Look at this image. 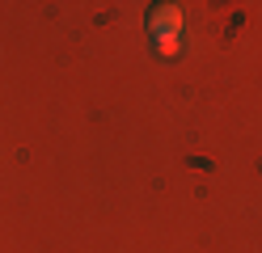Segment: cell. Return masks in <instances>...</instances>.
Here are the masks:
<instances>
[{
    "mask_svg": "<svg viewBox=\"0 0 262 253\" xmlns=\"http://www.w3.org/2000/svg\"><path fill=\"white\" fill-rule=\"evenodd\" d=\"M178 30H182V9L178 5H152V13H148V34L152 38H169Z\"/></svg>",
    "mask_w": 262,
    "mask_h": 253,
    "instance_id": "cell-1",
    "label": "cell"
},
{
    "mask_svg": "<svg viewBox=\"0 0 262 253\" xmlns=\"http://www.w3.org/2000/svg\"><path fill=\"white\" fill-rule=\"evenodd\" d=\"M152 51L161 59H173L178 51H182V38H178V34H169V38H152Z\"/></svg>",
    "mask_w": 262,
    "mask_h": 253,
    "instance_id": "cell-2",
    "label": "cell"
}]
</instances>
